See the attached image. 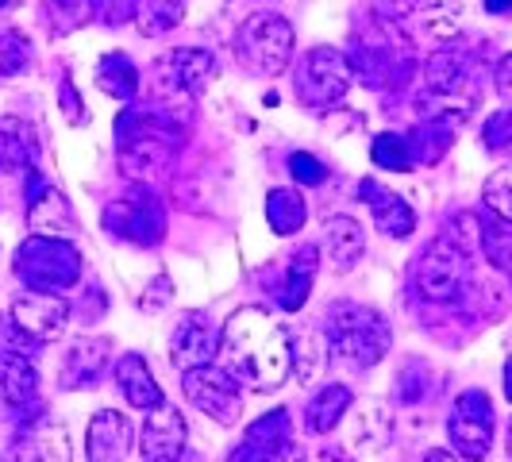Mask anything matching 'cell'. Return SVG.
<instances>
[{
	"instance_id": "obj_43",
	"label": "cell",
	"mask_w": 512,
	"mask_h": 462,
	"mask_svg": "<svg viewBox=\"0 0 512 462\" xmlns=\"http://www.w3.org/2000/svg\"><path fill=\"white\" fill-rule=\"evenodd\" d=\"M424 27L436 35V39H451L459 31V20H455V8H432L424 16Z\"/></svg>"
},
{
	"instance_id": "obj_29",
	"label": "cell",
	"mask_w": 512,
	"mask_h": 462,
	"mask_svg": "<svg viewBox=\"0 0 512 462\" xmlns=\"http://www.w3.org/2000/svg\"><path fill=\"white\" fill-rule=\"evenodd\" d=\"M370 158H374L378 170H393V174H409L412 166H416L409 135H397V131H382L370 143Z\"/></svg>"
},
{
	"instance_id": "obj_8",
	"label": "cell",
	"mask_w": 512,
	"mask_h": 462,
	"mask_svg": "<svg viewBox=\"0 0 512 462\" xmlns=\"http://www.w3.org/2000/svg\"><path fill=\"white\" fill-rule=\"evenodd\" d=\"M104 231L135 247H158L166 235V212L147 185H131L124 197L104 208Z\"/></svg>"
},
{
	"instance_id": "obj_20",
	"label": "cell",
	"mask_w": 512,
	"mask_h": 462,
	"mask_svg": "<svg viewBox=\"0 0 512 462\" xmlns=\"http://www.w3.org/2000/svg\"><path fill=\"white\" fill-rule=\"evenodd\" d=\"M324 255L332 262L335 274H351L366 255V231L351 216H335L324 228Z\"/></svg>"
},
{
	"instance_id": "obj_15",
	"label": "cell",
	"mask_w": 512,
	"mask_h": 462,
	"mask_svg": "<svg viewBox=\"0 0 512 462\" xmlns=\"http://www.w3.org/2000/svg\"><path fill=\"white\" fill-rule=\"evenodd\" d=\"M359 197L362 205L370 208L374 228L382 231V235H389V239H409L412 231H416V212H412V205L405 197H397L393 189H385L382 181L362 178Z\"/></svg>"
},
{
	"instance_id": "obj_9",
	"label": "cell",
	"mask_w": 512,
	"mask_h": 462,
	"mask_svg": "<svg viewBox=\"0 0 512 462\" xmlns=\"http://www.w3.org/2000/svg\"><path fill=\"white\" fill-rule=\"evenodd\" d=\"M181 393H185V401L193 405V409H201L208 420H216V424H239V416H243V382L224 370V366H197V370H185L181 374Z\"/></svg>"
},
{
	"instance_id": "obj_3",
	"label": "cell",
	"mask_w": 512,
	"mask_h": 462,
	"mask_svg": "<svg viewBox=\"0 0 512 462\" xmlns=\"http://www.w3.org/2000/svg\"><path fill=\"white\" fill-rule=\"evenodd\" d=\"M181 128L162 108H124L116 116V151L128 174H143L162 166L170 154L178 151Z\"/></svg>"
},
{
	"instance_id": "obj_36",
	"label": "cell",
	"mask_w": 512,
	"mask_h": 462,
	"mask_svg": "<svg viewBox=\"0 0 512 462\" xmlns=\"http://www.w3.org/2000/svg\"><path fill=\"white\" fill-rule=\"evenodd\" d=\"M482 247H486V258L512 278V231L497 228V224H486L482 228Z\"/></svg>"
},
{
	"instance_id": "obj_22",
	"label": "cell",
	"mask_w": 512,
	"mask_h": 462,
	"mask_svg": "<svg viewBox=\"0 0 512 462\" xmlns=\"http://www.w3.org/2000/svg\"><path fill=\"white\" fill-rule=\"evenodd\" d=\"M0 397L12 409H27L39 401V370L20 351H0Z\"/></svg>"
},
{
	"instance_id": "obj_37",
	"label": "cell",
	"mask_w": 512,
	"mask_h": 462,
	"mask_svg": "<svg viewBox=\"0 0 512 462\" xmlns=\"http://www.w3.org/2000/svg\"><path fill=\"white\" fill-rule=\"evenodd\" d=\"M482 143H486V151H493V154L512 151V108H501V112L489 116L486 128H482Z\"/></svg>"
},
{
	"instance_id": "obj_24",
	"label": "cell",
	"mask_w": 512,
	"mask_h": 462,
	"mask_svg": "<svg viewBox=\"0 0 512 462\" xmlns=\"http://www.w3.org/2000/svg\"><path fill=\"white\" fill-rule=\"evenodd\" d=\"M351 401H355V393L339 382L316 389L312 401L305 405V428L312 432V436H328V432H335V424L347 416Z\"/></svg>"
},
{
	"instance_id": "obj_35",
	"label": "cell",
	"mask_w": 512,
	"mask_h": 462,
	"mask_svg": "<svg viewBox=\"0 0 512 462\" xmlns=\"http://www.w3.org/2000/svg\"><path fill=\"white\" fill-rule=\"evenodd\" d=\"M31 62V47H27L24 31H4L0 35V77H20Z\"/></svg>"
},
{
	"instance_id": "obj_46",
	"label": "cell",
	"mask_w": 512,
	"mask_h": 462,
	"mask_svg": "<svg viewBox=\"0 0 512 462\" xmlns=\"http://www.w3.org/2000/svg\"><path fill=\"white\" fill-rule=\"evenodd\" d=\"M489 16H512V0H486Z\"/></svg>"
},
{
	"instance_id": "obj_1",
	"label": "cell",
	"mask_w": 512,
	"mask_h": 462,
	"mask_svg": "<svg viewBox=\"0 0 512 462\" xmlns=\"http://www.w3.org/2000/svg\"><path fill=\"white\" fill-rule=\"evenodd\" d=\"M220 359L243 385L274 393L293 374V339L266 308H239L220 332Z\"/></svg>"
},
{
	"instance_id": "obj_2",
	"label": "cell",
	"mask_w": 512,
	"mask_h": 462,
	"mask_svg": "<svg viewBox=\"0 0 512 462\" xmlns=\"http://www.w3.org/2000/svg\"><path fill=\"white\" fill-rule=\"evenodd\" d=\"M324 335H328L332 355L355 366H378L393 347L389 320L378 308L355 305V301H335L324 312Z\"/></svg>"
},
{
	"instance_id": "obj_51",
	"label": "cell",
	"mask_w": 512,
	"mask_h": 462,
	"mask_svg": "<svg viewBox=\"0 0 512 462\" xmlns=\"http://www.w3.org/2000/svg\"><path fill=\"white\" fill-rule=\"evenodd\" d=\"M4 4H8V0H0V8H4Z\"/></svg>"
},
{
	"instance_id": "obj_19",
	"label": "cell",
	"mask_w": 512,
	"mask_h": 462,
	"mask_svg": "<svg viewBox=\"0 0 512 462\" xmlns=\"http://www.w3.org/2000/svg\"><path fill=\"white\" fill-rule=\"evenodd\" d=\"M16 459L20 462H70L74 451H70V432H66V424L47 416V412L35 416V424L20 436Z\"/></svg>"
},
{
	"instance_id": "obj_4",
	"label": "cell",
	"mask_w": 512,
	"mask_h": 462,
	"mask_svg": "<svg viewBox=\"0 0 512 462\" xmlns=\"http://www.w3.org/2000/svg\"><path fill=\"white\" fill-rule=\"evenodd\" d=\"M16 278L35 289V293H66L81 282L85 258L70 239H54V235H27L16 247L12 258Z\"/></svg>"
},
{
	"instance_id": "obj_13",
	"label": "cell",
	"mask_w": 512,
	"mask_h": 462,
	"mask_svg": "<svg viewBox=\"0 0 512 462\" xmlns=\"http://www.w3.org/2000/svg\"><path fill=\"white\" fill-rule=\"evenodd\" d=\"M220 355V332L212 328L205 312H185L178 324V332L170 339V362L174 370H197V366H212V359Z\"/></svg>"
},
{
	"instance_id": "obj_23",
	"label": "cell",
	"mask_w": 512,
	"mask_h": 462,
	"mask_svg": "<svg viewBox=\"0 0 512 462\" xmlns=\"http://www.w3.org/2000/svg\"><path fill=\"white\" fill-rule=\"evenodd\" d=\"M316 270H320V247L305 243L301 251H293V255H289L282 289H278V305H282L285 312L305 308L308 293H312V282H316Z\"/></svg>"
},
{
	"instance_id": "obj_25",
	"label": "cell",
	"mask_w": 512,
	"mask_h": 462,
	"mask_svg": "<svg viewBox=\"0 0 512 462\" xmlns=\"http://www.w3.org/2000/svg\"><path fill=\"white\" fill-rule=\"evenodd\" d=\"M35 131L20 116H0V170H35Z\"/></svg>"
},
{
	"instance_id": "obj_38",
	"label": "cell",
	"mask_w": 512,
	"mask_h": 462,
	"mask_svg": "<svg viewBox=\"0 0 512 462\" xmlns=\"http://www.w3.org/2000/svg\"><path fill=\"white\" fill-rule=\"evenodd\" d=\"M139 16V0H93V20L104 27H124Z\"/></svg>"
},
{
	"instance_id": "obj_10",
	"label": "cell",
	"mask_w": 512,
	"mask_h": 462,
	"mask_svg": "<svg viewBox=\"0 0 512 462\" xmlns=\"http://www.w3.org/2000/svg\"><path fill=\"white\" fill-rule=\"evenodd\" d=\"M447 436H451V447H455L459 459H489V447H493V401L482 389H466L455 401V409L447 416Z\"/></svg>"
},
{
	"instance_id": "obj_47",
	"label": "cell",
	"mask_w": 512,
	"mask_h": 462,
	"mask_svg": "<svg viewBox=\"0 0 512 462\" xmlns=\"http://www.w3.org/2000/svg\"><path fill=\"white\" fill-rule=\"evenodd\" d=\"M320 462H351V455H347L343 447H324V451H320Z\"/></svg>"
},
{
	"instance_id": "obj_30",
	"label": "cell",
	"mask_w": 512,
	"mask_h": 462,
	"mask_svg": "<svg viewBox=\"0 0 512 462\" xmlns=\"http://www.w3.org/2000/svg\"><path fill=\"white\" fill-rule=\"evenodd\" d=\"M482 208L489 212V224L512 231V166L489 174L486 189H482Z\"/></svg>"
},
{
	"instance_id": "obj_11",
	"label": "cell",
	"mask_w": 512,
	"mask_h": 462,
	"mask_svg": "<svg viewBox=\"0 0 512 462\" xmlns=\"http://www.w3.org/2000/svg\"><path fill=\"white\" fill-rule=\"evenodd\" d=\"M12 324L31 343H54L58 335L66 332V324H70V305L58 293L27 289L24 297H16V305H12Z\"/></svg>"
},
{
	"instance_id": "obj_7",
	"label": "cell",
	"mask_w": 512,
	"mask_h": 462,
	"mask_svg": "<svg viewBox=\"0 0 512 462\" xmlns=\"http://www.w3.org/2000/svg\"><path fill=\"white\" fill-rule=\"evenodd\" d=\"M293 47H297L293 24L274 12H255L239 31V62L258 77L285 74L293 62Z\"/></svg>"
},
{
	"instance_id": "obj_34",
	"label": "cell",
	"mask_w": 512,
	"mask_h": 462,
	"mask_svg": "<svg viewBox=\"0 0 512 462\" xmlns=\"http://www.w3.org/2000/svg\"><path fill=\"white\" fill-rule=\"evenodd\" d=\"M393 439V416L385 412V405H366L359 416V443H366V451H382Z\"/></svg>"
},
{
	"instance_id": "obj_14",
	"label": "cell",
	"mask_w": 512,
	"mask_h": 462,
	"mask_svg": "<svg viewBox=\"0 0 512 462\" xmlns=\"http://www.w3.org/2000/svg\"><path fill=\"white\" fill-rule=\"evenodd\" d=\"M185 416L174 405H158L147 412V424H143V439H139V451L147 462H181L185 459Z\"/></svg>"
},
{
	"instance_id": "obj_50",
	"label": "cell",
	"mask_w": 512,
	"mask_h": 462,
	"mask_svg": "<svg viewBox=\"0 0 512 462\" xmlns=\"http://www.w3.org/2000/svg\"><path fill=\"white\" fill-rule=\"evenodd\" d=\"M509 455H512V416H509Z\"/></svg>"
},
{
	"instance_id": "obj_12",
	"label": "cell",
	"mask_w": 512,
	"mask_h": 462,
	"mask_svg": "<svg viewBox=\"0 0 512 462\" xmlns=\"http://www.w3.org/2000/svg\"><path fill=\"white\" fill-rule=\"evenodd\" d=\"M31 178V189H27V228L35 235H54V239H66L77 231V216L66 193L54 189L47 181L39 178V170H27Z\"/></svg>"
},
{
	"instance_id": "obj_49",
	"label": "cell",
	"mask_w": 512,
	"mask_h": 462,
	"mask_svg": "<svg viewBox=\"0 0 512 462\" xmlns=\"http://www.w3.org/2000/svg\"><path fill=\"white\" fill-rule=\"evenodd\" d=\"M505 397L512 401V355L505 359Z\"/></svg>"
},
{
	"instance_id": "obj_31",
	"label": "cell",
	"mask_w": 512,
	"mask_h": 462,
	"mask_svg": "<svg viewBox=\"0 0 512 462\" xmlns=\"http://www.w3.org/2000/svg\"><path fill=\"white\" fill-rule=\"evenodd\" d=\"M185 20V0H143L135 24L139 31L151 39V35H166Z\"/></svg>"
},
{
	"instance_id": "obj_48",
	"label": "cell",
	"mask_w": 512,
	"mask_h": 462,
	"mask_svg": "<svg viewBox=\"0 0 512 462\" xmlns=\"http://www.w3.org/2000/svg\"><path fill=\"white\" fill-rule=\"evenodd\" d=\"M424 462H462V459L455 455V451H443V447H436V451H428V455H424Z\"/></svg>"
},
{
	"instance_id": "obj_44",
	"label": "cell",
	"mask_w": 512,
	"mask_h": 462,
	"mask_svg": "<svg viewBox=\"0 0 512 462\" xmlns=\"http://www.w3.org/2000/svg\"><path fill=\"white\" fill-rule=\"evenodd\" d=\"M170 301H174V282H170L166 274H158L154 285H147V297H143L139 305L147 308V312H158V308H166Z\"/></svg>"
},
{
	"instance_id": "obj_33",
	"label": "cell",
	"mask_w": 512,
	"mask_h": 462,
	"mask_svg": "<svg viewBox=\"0 0 512 462\" xmlns=\"http://www.w3.org/2000/svg\"><path fill=\"white\" fill-rule=\"evenodd\" d=\"M324 351H332V347H324V339L316 332H305L293 339V374H297V382H312L320 374Z\"/></svg>"
},
{
	"instance_id": "obj_18",
	"label": "cell",
	"mask_w": 512,
	"mask_h": 462,
	"mask_svg": "<svg viewBox=\"0 0 512 462\" xmlns=\"http://www.w3.org/2000/svg\"><path fill=\"white\" fill-rule=\"evenodd\" d=\"M162 70L170 77L174 93H185V97H201L208 85L216 81V54L205 51V47H178L162 62Z\"/></svg>"
},
{
	"instance_id": "obj_16",
	"label": "cell",
	"mask_w": 512,
	"mask_h": 462,
	"mask_svg": "<svg viewBox=\"0 0 512 462\" xmlns=\"http://www.w3.org/2000/svg\"><path fill=\"white\" fill-rule=\"evenodd\" d=\"M108 355H112V343L101 335L70 343V351L62 355V366H58V389H93L101 382Z\"/></svg>"
},
{
	"instance_id": "obj_45",
	"label": "cell",
	"mask_w": 512,
	"mask_h": 462,
	"mask_svg": "<svg viewBox=\"0 0 512 462\" xmlns=\"http://www.w3.org/2000/svg\"><path fill=\"white\" fill-rule=\"evenodd\" d=\"M493 85H497L501 101L512 104V54H505V58L497 62V70H493Z\"/></svg>"
},
{
	"instance_id": "obj_17",
	"label": "cell",
	"mask_w": 512,
	"mask_h": 462,
	"mask_svg": "<svg viewBox=\"0 0 512 462\" xmlns=\"http://www.w3.org/2000/svg\"><path fill=\"white\" fill-rule=\"evenodd\" d=\"M131 451V420L116 409H101L85 432V459L89 462H124Z\"/></svg>"
},
{
	"instance_id": "obj_27",
	"label": "cell",
	"mask_w": 512,
	"mask_h": 462,
	"mask_svg": "<svg viewBox=\"0 0 512 462\" xmlns=\"http://www.w3.org/2000/svg\"><path fill=\"white\" fill-rule=\"evenodd\" d=\"M266 220L274 235H297L308 220V205L297 189H270L266 193Z\"/></svg>"
},
{
	"instance_id": "obj_42",
	"label": "cell",
	"mask_w": 512,
	"mask_h": 462,
	"mask_svg": "<svg viewBox=\"0 0 512 462\" xmlns=\"http://www.w3.org/2000/svg\"><path fill=\"white\" fill-rule=\"evenodd\" d=\"M366 4L385 24H401V20H409L412 12L420 8V0H366Z\"/></svg>"
},
{
	"instance_id": "obj_28",
	"label": "cell",
	"mask_w": 512,
	"mask_h": 462,
	"mask_svg": "<svg viewBox=\"0 0 512 462\" xmlns=\"http://www.w3.org/2000/svg\"><path fill=\"white\" fill-rule=\"evenodd\" d=\"M455 128L459 124H451V120H424L420 128L409 135V143H412V154H416V162H439L443 154L451 151V143H455Z\"/></svg>"
},
{
	"instance_id": "obj_26",
	"label": "cell",
	"mask_w": 512,
	"mask_h": 462,
	"mask_svg": "<svg viewBox=\"0 0 512 462\" xmlns=\"http://www.w3.org/2000/svg\"><path fill=\"white\" fill-rule=\"evenodd\" d=\"M97 89L112 101H131L139 93V70L124 51H108L97 62Z\"/></svg>"
},
{
	"instance_id": "obj_39",
	"label": "cell",
	"mask_w": 512,
	"mask_h": 462,
	"mask_svg": "<svg viewBox=\"0 0 512 462\" xmlns=\"http://www.w3.org/2000/svg\"><path fill=\"white\" fill-rule=\"evenodd\" d=\"M289 174H293V181H301V185H324L328 181V166L316 154L293 151L289 154Z\"/></svg>"
},
{
	"instance_id": "obj_32",
	"label": "cell",
	"mask_w": 512,
	"mask_h": 462,
	"mask_svg": "<svg viewBox=\"0 0 512 462\" xmlns=\"http://www.w3.org/2000/svg\"><path fill=\"white\" fill-rule=\"evenodd\" d=\"M43 16L51 35H70L93 20V0H43Z\"/></svg>"
},
{
	"instance_id": "obj_40",
	"label": "cell",
	"mask_w": 512,
	"mask_h": 462,
	"mask_svg": "<svg viewBox=\"0 0 512 462\" xmlns=\"http://www.w3.org/2000/svg\"><path fill=\"white\" fill-rule=\"evenodd\" d=\"M428 366L424 362H405V370H401V401L405 405H416L424 393H428Z\"/></svg>"
},
{
	"instance_id": "obj_5",
	"label": "cell",
	"mask_w": 512,
	"mask_h": 462,
	"mask_svg": "<svg viewBox=\"0 0 512 462\" xmlns=\"http://www.w3.org/2000/svg\"><path fill=\"white\" fill-rule=\"evenodd\" d=\"M412 285L428 305H455L470 285V247L462 243L459 231H447L424 247L416 258Z\"/></svg>"
},
{
	"instance_id": "obj_6",
	"label": "cell",
	"mask_w": 512,
	"mask_h": 462,
	"mask_svg": "<svg viewBox=\"0 0 512 462\" xmlns=\"http://www.w3.org/2000/svg\"><path fill=\"white\" fill-rule=\"evenodd\" d=\"M355 81L351 70V58L335 47H312V51L297 62V74H293V89H297V101L312 108V112H328L332 104H339L347 97Z\"/></svg>"
},
{
	"instance_id": "obj_41",
	"label": "cell",
	"mask_w": 512,
	"mask_h": 462,
	"mask_svg": "<svg viewBox=\"0 0 512 462\" xmlns=\"http://www.w3.org/2000/svg\"><path fill=\"white\" fill-rule=\"evenodd\" d=\"M58 108H62V116H66V124H85V104H81V93H77V85L70 77H62L58 81Z\"/></svg>"
},
{
	"instance_id": "obj_21",
	"label": "cell",
	"mask_w": 512,
	"mask_h": 462,
	"mask_svg": "<svg viewBox=\"0 0 512 462\" xmlns=\"http://www.w3.org/2000/svg\"><path fill=\"white\" fill-rule=\"evenodd\" d=\"M116 385H120V393H124V401H128L131 409L151 412L166 401L162 385L151 374V366H147L143 355H124V359L116 362Z\"/></svg>"
}]
</instances>
